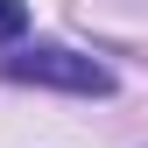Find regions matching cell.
Listing matches in <instances>:
<instances>
[{
	"instance_id": "obj_1",
	"label": "cell",
	"mask_w": 148,
	"mask_h": 148,
	"mask_svg": "<svg viewBox=\"0 0 148 148\" xmlns=\"http://www.w3.org/2000/svg\"><path fill=\"white\" fill-rule=\"evenodd\" d=\"M0 78L49 85V92H78V99H106V92H113V71L92 64V57H78V49H64V42H35V49L0 57Z\"/></svg>"
},
{
	"instance_id": "obj_2",
	"label": "cell",
	"mask_w": 148,
	"mask_h": 148,
	"mask_svg": "<svg viewBox=\"0 0 148 148\" xmlns=\"http://www.w3.org/2000/svg\"><path fill=\"white\" fill-rule=\"evenodd\" d=\"M21 28H28V7L21 0H0V42H14Z\"/></svg>"
}]
</instances>
